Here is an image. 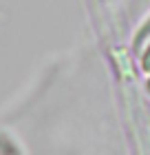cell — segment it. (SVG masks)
I'll list each match as a JSON object with an SVG mask.
<instances>
[{
  "label": "cell",
  "instance_id": "1",
  "mask_svg": "<svg viewBox=\"0 0 150 155\" xmlns=\"http://www.w3.org/2000/svg\"><path fill=\"white\" fill-rule=\"evenodd\" d=\"M144 67H146V71H150V51H148V55L144 58Z\"/></svg>",
  "mask_w": 150,
  "mask_h": 155
}]
</instances>
